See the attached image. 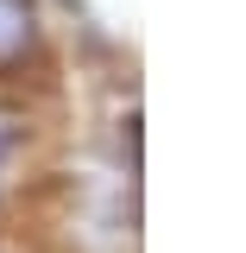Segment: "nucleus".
I'll return each mask as SVG.
<instances>
[{
    "label": "nucleus",
    "instance_id": "obj_1",
    "mask_svg": "<svg viewBox=\"0 0 246 253\" xmlns=\"http://www.w3.org/2000/svg\"><path fill=\"white\" fill-rule=\"evenodd\" d=\"M32 44V13L26 0H0V57H19Z\"/></svg>",
    "mask_w": 246,
    "mask_h": 253
}]
</instances>
